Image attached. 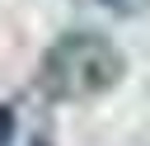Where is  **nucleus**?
<instances>
[{"mask_svg": "<svg viewBox=\"0 0 150 146\" xmlns=\"http://www.w3.org/2000/svg\"><path fill=\"white\" fill-rule=\"evenodd\" d=\"M127 75V57L122 47L108 38V33H94V28H70L61 33L42 61H38V89L52 99V104H84V99H98L108 89H117Z\"/></svg>", "mask_w": 150, "mask_h": 146, "instance_id": "f257e3e1", "label": "nucleus"}, {"mask_svg": "<svg viewBox=\"0 0 150 146\" xmlns=\"http://www.w3.org/2000/svg\"><path fill=\"white\" fill-rule=\"evenodd\" d=\"M103 9H112V14H136V9H145L150 0H98Z\"/></svg>", "mask_w": 150, "mask_h": 146, "instance_id": "f03ea898", "label": "nucleus"}, {"mask_svg": "<svg viewBox=\"0 0 150 146\" xmlns=\"http://www.w3.org/2000/svg\"><path fill=\"white\" fill-rule=\"evenodd\" d=\"M9 137H14V113L9 104H0V146H9Z\"/></svg>", "mask_w": 150, "mask_h": 146, "instance_id": "7ed1b4c3", "label": "nucleus"}]
</instances>
